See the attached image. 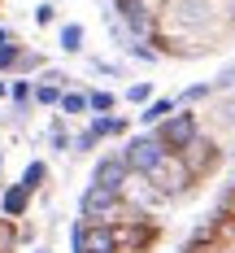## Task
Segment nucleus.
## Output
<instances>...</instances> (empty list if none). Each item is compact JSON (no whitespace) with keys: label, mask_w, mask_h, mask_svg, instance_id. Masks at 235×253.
<instances>
[{"label":"nucleus","mask_w":235,"mask_h":253,"mask_svg":"<svg viewBox=\"0 0 235 253\" xmlns=\"http://www.w3.org/2000/svg\"><path fill=\"white\" fill-rule=\"evenodd\" d=\"M70 240H74V253H118V231L101 223H74Z\"/></svg>","instance_id":"f03ea898"},{"label":"nucleus","mask_w":235,"mask_h":253,"mask_svg":"<svg viewBox=\"0 0 235 253\" xmlns=\"http://www.w3.org/2000/svg\"><path fill=\"white\" fill-rule=\"evenodd\" d=\"M148 179L157 183V192H179L183 183L192 179V170H187V166L179 162V153H170V157H166V162H161V166H157Z\"/></svg>","instance_id":"39448f33"},{"label":"nucleus","mask_w":235,"mask_h":253,"mask_svg":"<svg viewBox=\"0 0 235 253\" xmlns=\"http://www.w3.org/2000/svg\"><path fill=\"white\" fill-rule=\"evenodd\" d=\"M87 105H92L96 114H109V109H113V96H109V92H92V96H87Z\"/></svg>","instance_id":"dca6fc26"},{"label":"nucleus","mask_w":235,"mask_h":253,"mask_svg":"<svg viewBox=\"0 0 235 253\" xmlns=\"http://www.w3.org/2000/svg\"><path fill=\"white\" fill-rule=\"evenodd\" d=\"M148 96H153V87H148V83H135V87H131V92H127V101H131V105H144V109L153 105V101H148Z\"/></svg>","instance_id":"2eb2a0df"},{"label":"nucleus","mask_w":235,"mask_h":253,"mask_svg":"<svg viewBox=\"0 0 235 253\" xmlns=\"http://www.w3.org/2000/svg\"><path fill=\"white\" fill-rule=\"evenodd\" d=\"M83 109H87V96H78V92L61 96V114H83Z\"/></svg>","instance_id":"4468645a"},{"label":"nucleus","mask_w":235,"mask_h":253,"mask_svg":"<svg viewBox=\"0 0 235 253\" xmlns=\"http://www.w3.org/2000/svg\"><path fill=\"white\" fill-rule=\"evenodd\" d=\"M231 83H235V66H231V70H227L222 79H218V87H231Z\"/></svg>","instance_id":"5701e85b"},{"label":"nucleus","mask_w":235,"mask_h":253,"mask_svg":"<svg viewBox=\"0 0 235 253\" xmlns=\"http://www.w3.org/2000/svg\"><path fill=\"white\" fill-rule=\"evenodd\" d=\"M61 48H66V52H78V48H83V26H78V22L61 26Z\"/></svg>","instance_id":"9d476101"},{"label":"nucleus","mask_w":235,"mask_h":253,"mask_svg":"<svg viewBox=\"0 0 235 253\" xmlns=\"http://www.w3.org/2000/svg\"><path fill=\"white\" fill-rule=\"evenodd\" d=\"M9 44H13V35H9V31L0 26V48H9Z\"/></svg>","instance_id":"b1692460"},{"label":"nucleus","mask_w":235,"mask_h":253,"mask_svg":"<svg viewBox=\"0 0 235 253\" xmlns=\"http://www.w3.org/2000/svg\"><path fill=\"white\" fill-rule=\"evenodd\" d=\"M87 131L101 140V135H113V131H122V123H118V118H92V126H87Z\"/></svg>","instance_id":"ddd939ff"},{"label":"nucleus","mask_w":235,"mask_h":253,"mask_svg":"<svg viewBox=\"0 0 235 253\" xmlns=\"http://www.w3.org/2000/svg\"><path fill=\"white\" fill-rule=\"evenodd\" d=\"M18 249V227L9 218H0V253H13Z\"/></svg>","instance_id":"f8f14e48"},{"label":"nucleus","mask_w":235,"mask_h":253,"mask_svg":"<svg viewBox=\"0 0 235 253\" xmlns=\"http://www.w3.org/2000/svg\"><path fill=\"white\" fill-rule=\"evenodd\" d=\"M13 101H18V105L31 101V83H26V79H18V83H13Z\"/></svg>","instance_id":"6ab92c4d"},{"label":"nucleus","mask_w":235,"mask_h":253,"mask_svg":"<svg viewBox=\"0 0 235 253\" xmlns=\"http://www.w3.org/2000/svg\"><path fill=\"white\" fill-rule=\"evenodd\" d=\"M131 179V166L127 157H101V166H96V188H109V192H122V183Z\"/></svg>","instance_id":"423d86ee"},{"label":"nucleus","mask_w":235,"mask_h":253,"mask_svg":"<svg viewBox=\"0 0 235 253\" xmlns=\"http://www.w3.org/2000/svg\"><path fill=\"white\" fill-rule=\"evenodd\" d=\"M18 61H26L22 52H18V44H9V48H0V70H9V66H18Z\"/></svg>","instance_id":"f3484780"},{"label":"nucleus","mask_w":235,"mask_h":253,"mask_svg":"<svg viewBox=\"0 0 235 253\" xmlns=\"http://www.w3.org/2000/svg\"><path fill=\"white\" fill-rule=\"evenodd\" d=\"M35 22H52V4H39L35 9Z\"/></svg>","instance_id":"412c9836"},{"label":"nucleus","mask_w":235,"mask_h":253,"mask_svg":"<svg viewBox=\"0 0 235 253\" xmlns=\"http://www.w3.org/2000/svg\"><path fill=\"white\" fill-rule=\"evenodd\" d=\"M122 157H127V166L135 170V175H153L157 166L170 157V149H166L157 135H135V140L127 144V153H122Z\"/></svg>","instance_id":"f257e3e1"},{"label":"nucleus","mask_w":235,"mask_h":253,"mask_svg":"<svg viewBox=\"0 0 235 253\" xmlns=\"http://www.w3.org/2000/svg\"><path fill=\"white\" fill-rule=\"evenodd\" d=\"M0 96H4V83H0Z\"/></svg>","instance_id":"393cba45"},{"label":"nucleus","mask_w":235,"mask_h":253,"mask_svg":"<svg viewBox=\"0 0 235 253\" xmlns=\"http://www.w3.org/2000/svg\"><path fill=\"white\" fill-rule=\"evenodd\" d=\"M118 210H122V192H109V188H96V183L83 192V218H92V223L118 218Z\"/></svg>","instance_id":"20e7f679"},{"label":"nucleus","mask_w":235,"mask_h":253,"mask_svg":"<svg viewBox=\"0 0 235 253\" xmlns=\"http://www.w3.org/2000/svg\"><path fill=\"white\" fill-rule=\"evenodd\" d=\"M139 118H144V123H166V118H174V101H166V96H161V101H153Z\"/></svg>","instance_id":"1a4fd4ad"},{"label":"nucleus","mask_w":235,"mask_h":253,"mask_svg":"<svg viewBox=\"0 0 235 253\" xmlns=\"http://www.w3.org/2000/svg\"><path fill=\"white\" fill-rule=\"evenodd\" d=\"M35 101H44V105H61V92H57V83L39 87V92H35Z\"/></svg>","instance_id":"a211bd4d"},{"label":"nucleus","mask_w":235,"mask_h":253,"mask_svg":"<svg viewBox=\"0 0 235 253\" xmlns=\"http://www.w3.org/2000/svg\"><path fill=\"white\" fill-rule=\"evenodd\" d=\"M26 197H31V192H26L22 183H13V188L4 192V201H0V210H4L9 218H18V214H22V210H26Z\"/></svg>","instance_id":"6e6552de"},{"label":"nucleus","mask_w":235,"mask_h":253,"mask_svg":"<svg viewBox=\"0 0 235 253\" xmlns=\"http://www.w3.org/2000/svg\"><path fill=\"white\" fill-rule=\"evenodd\" d=\"M205 92H209L205 83H196V87H187V92H183V101H201V96H205Z\"/></svg>","instance_id":"aec40b11"},{"label":"nucleus","mask_w":235,"mask_h":253,"mask_svg":"<svg viewBox=\"0 0 235 253\" xmlns=\"http://www.w3.org/2000/svg\"><path fill=\"white\" fill-rule=\"evenodd\" d=\"M118 4V18L135 31V35H148V4L144 0H113Z\"/></svg>","instance_id":"0eeeda50"},{"label":"nucleus","mask_w":235,"mask_h":253,"mask_svg":"<svg viewBox=\"0 0 235 253\" xmlns=\"http://www.w3.org/2000/svg\"><path fill=\"white\" fill-rule=\"evenodd\" d=\"M157 140H161L170 153H187L192 144H196V114H174V118H166Z\"/></svg>","instance_id":"7ed1b4c3"},{"label":"nucleus","mask_w":235,"mask_h":253,"mask_svg":"<svg viewBox=\"0 0 235 253\" xmlns=\"http://www.w3.org/2000/svg\"><path fill=\"white\" fill-rule=\"evenodd\" d=\"M48 175V166H44V162H31V166H26L22 170V188L26 192H35V188H39V179Z\"/></svg>","instance_id":"9b49d317"},{"label":"nucleus","mask_w":235,"mask_h":253,"mask_svg":"<svg viewBox=\"0 0 235 253\" xmlns=\"http://www.w3.org/2000/svg\"><path fill=\"white\" fill-rule=\"evenodd\" d=\"M222 123H235V101H231V105H222Z\"/></svg>","instance_id":"4be33fe9"}]
</instances>
